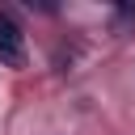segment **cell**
Here are the masks:
<instances>
[{"mask_svg": "<svg viewBox=\"0 0 135 135\" xmlns=\"http://www.w3.org/2000/svg\"><path fill=\"white\" fill-rule=\"evenodd\" d=\"M0 59L13 63V68L25 63V34H21V25L8 13H0Z\"/></svg>", "mask_w": 135, "mask_h": 135, "instance_id": "1", "label": "cell"}]
</instances>
